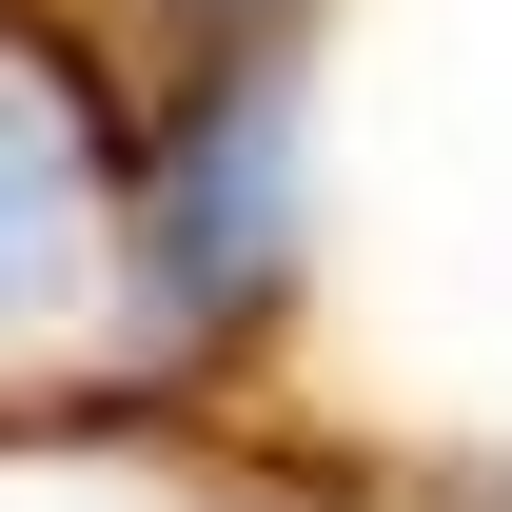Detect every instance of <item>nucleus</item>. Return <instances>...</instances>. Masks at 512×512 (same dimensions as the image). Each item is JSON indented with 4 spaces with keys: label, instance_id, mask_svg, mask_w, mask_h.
<instances>
[{
    "label": "nucleus",
    "instance_id": "f257e3e1",
    "mask_svg": "<svg viewBox=\"0 0 512 512\" xmlns=\"http://www.w3.org/2000/svg\"><path fill=\"white\" fill-rule=\"evenodd\" d=\"M119 276H138V335H237L276 316V276H296V99L276 60H197L178 119L119 158Z\"/></svg>",
    "mask_w": 512,
    "mask_h": 512
},
{
    "label": "nucleus",
    "instance_id": "f03ea898",
    "mask_svg": "<svg viewBox=\"0 0 512 512\" xmlns=\"http://www.w3.org/2000/svg\"><path fill=\"white\" fill-rule=\"evenodd\" d=\"M119 99L79 79V40H40V20H0V316H40V296H79V256L119 237Z\"/></svg>",
    "mask_w": 512,
    "mask_h": 512
}]
</instances>
